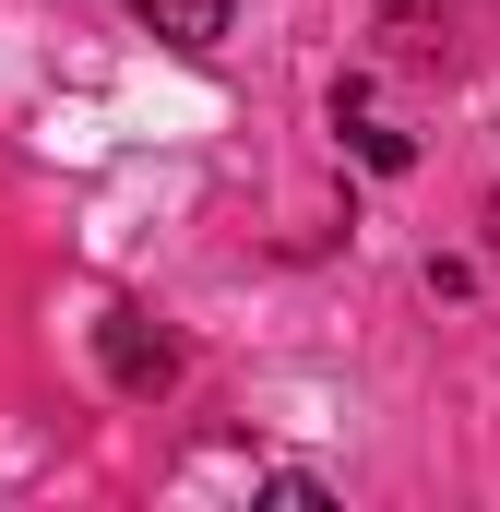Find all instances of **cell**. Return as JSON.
I'll use <instances>...</instances> for the list:
<instances>
[{"label":"cell","instance_id":"cell-1","mask_svg":"<svg viewBox=\"0 0 500 512\" xmlns=\"http://www.w3.org/2000/svg\"><path fill=\"white\" fill-rule=\"evenodd\" d=\"M96 358H108V382H120V393H167V382H179V346H167V334H155L131 298L96 322Z\"/></svg>","mask_w":500,"mask_h":512},{"label":"cell","instance_id":"cell-2","mask_svg":"<svg viewBox=\"0 0 500 512\" xmlns=\"http://www.w3.org/2000/svg\"><path fill=\"white\" fill-rule=\"evenodd\" d=\"M131 24H155L167 48H191V60H203V48L227 36V0H131Z\"/></svg>","mask_w":500,"mask_h":512}]
</instances>
